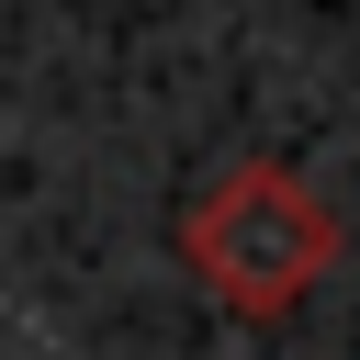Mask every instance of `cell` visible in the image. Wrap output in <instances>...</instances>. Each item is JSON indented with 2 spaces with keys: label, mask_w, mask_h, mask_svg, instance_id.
<instances>
[{
  "label": "cell",
  "mask_w": 360,
  "mask_h": 360,
  "mask_svg": "<svg viewBox=\"0 0 360 360\" xmlns=\"http://www.w3.org/2000/svg\"><path fill=\"white\" fill-rule=\"evenodd\" d=\"M180 259H191V281H202L225 315L270 326V315L315 304V281L338 270V214H326V191H315L304 169L236 158V169L180 214Z\"/></svg>",
  "instance_id": "cell-1"
}]
</instances>
